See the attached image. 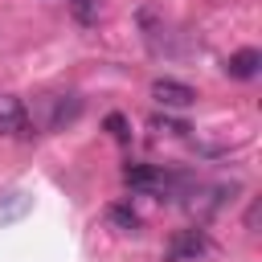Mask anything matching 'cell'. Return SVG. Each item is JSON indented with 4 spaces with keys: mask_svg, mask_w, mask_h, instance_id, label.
<instances>
[{
    "mask_svg": "<svg viewBox=\"0 0 262 262\" xmlns=\"http://www.w3.org/2000/svg\"><path fill=\"white\" fill-rule=\"evenodd\" d=\"M209 250H213V246H209V233L196 229V225H188V229H176V233L168 237L164 262H201Z\"/></svg>",
    "mask_w": 262,
    "mask_h": 262,
    "instance_id": "obj_1",
    "label": "cell"
},
{
    "mask_svg": "<svg viewBox=\"0 0 262 262\" xmlns=\"http://www.w3.org/2000/svg\"><path fill=\"white\" fill-rule=\"evenodd\" d=\"M0 135L4 139H29L33 135V119L16 94H0Z\"/></svg>",
    "mask_w": 262,
    "mask_h": 262,
    "instance_id": "obj_2",
    "label": "cell"
},
{
    "mask_svg": "<svg viewBox=\"0 0 262 262\" xmlns=\"http://www.w3.org/2000/svg\"><path fill=\"white\" fill-rule=\"evenodd\" d=\"M41 106H45V119H41L45 131H61L66 123H74L82 115V98L78 94H45Z\"/></svg>",
    "mask_w": 262,
    "mask_h": 262,
    "instance_id": "obj_3",
    "label": "cell"
},
{
    "mask_svg": "<svg viewBox=\"0 0 262 262\" xmlns=\"http://www.w3.org/2000/svg\"><path fill=\"white\" fill-rule=\"evenodd\" d=\"M151 98L160 106H192L196 102V90L188 82H176V78H156L151 82Z\"/></svg>",
    "mask_w": 262,
    "mask_h": 262,
    "instance_id": "obj_4",
    "label": "cell"
},
{
    "mask_svg": "<svg viewBox=\"0 0 262 262\" xmlns=\"http://www.w3.org/2000/svg\"><path fill=\"white\" fill-rule=\"evenodd\" d=\"M123 180H127V188H139V192H164L172 180L160 172V168H151V164H127L123 168Z\"/></svg>",
    "mask_w": 262,
    "mask_h": 262,
    "instance_id": "obj_5",
    "label": "cell"
},
{
    "mask_svg": "<svg viewBox=\"0 0 262 262\" xmlns=\"http://www.w3.org/2000/svg\"><path fill=\"white\" fill-rule=\"evenodd\" d=\"M258 66H262V53H258V49H237V53L225 61V74L237 78V82H250V78H258Z\"/></svg>",
    "mask_w": 262,
    "mask_h": 262,
    "instance_id": "obj_6",
    "label": "cell"
},
{
    "mask_svg": "<svg viewBox=\"0 0 262 262\" xmlns=\"http://www.w3.org/2000/svg\"><path fill=\"white\" fill-rule=\"evenodd\" d=\"M106 221H111L115 229H123V233H135V229H139V213H135L131 205H111V209H106Z\"/></svg>",
    "mask_w": 262,
    "mask_h": 262,
    "instance_id": "obj_7",
    "label": "cell"
},
{
    "mask_svg": "<svg viewBox=\"0 0 262 262\" xmlns=\"http://www.w3.org/2000/svg\"><path fill=\"white\" fill-rule=\"evenodd\" d=\"M151 131H160V135H188L192 127L180 123V119H168V115H151Z\"/></svg>",
    "mask_w": 262,
    "mask_h": 262,
    "instance_id": "obj_8",
    "label": "cell"
},
{
    "mask_svg": "<svg viewBox=\"0 0 262 262\" xmlns=\"http://www.w3.org/2000/svg\"><path fill=\"white\" fill-rule=\"evenodd\" d=\"M70 4H74V16L82 25H94L98 20V0H70Z\"/></svg>",
    "mask_w": 262,
    "mask_h": 262,
    "instance_id": "obj_9",
    "label": "cell"
},
{
    "mask_svg": "<svg viewBox=\"0 0 262 262\" xmlns=\"http://www.w3.org/2000/svg\"><path fill=\"white\" fill-rule=\"evenodd\" d=\"M106 131H111L115 139H123V143L131 139V127H127V119H123L119 111H115V115H106Z\"/></svg>",
    "mask_w": 262,
    "mask_h": 262,
    "instance_id": "obj_10",
    "label": "cell"
},
{
    "mask_svg": "<svg viewBox=\"0 0 262 262\" xmlns=\"http://www.w3.org/2000/svg\"><path fill=\"white\" fill-rule=\"evenodd\" d=\"M254 225H258V205H250V213H246V229L254 233Z\"/></svg>",
    "mask_w": 262,
    "mask_h": 262,
    "instance_id": "obj_11",
    "label": "cell"
}]
</instances>
